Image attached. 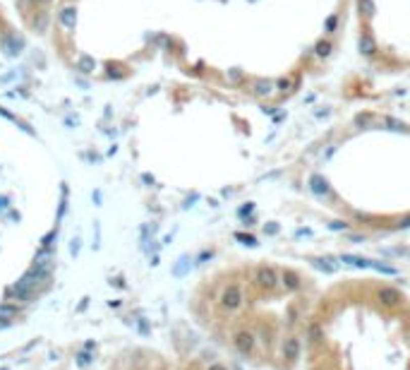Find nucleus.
Listing matches in <instances>:
<instances>
[{
  "instance_id": "f257e3e1",
  "label": "nucleus",
  "mask_w": 410,
  "mask_h": 370,
  "mask_svg": "<svg viewBox=\"0 0 410 370\" xmlns=\"http://www.w3.org/2000/svg\"><path fill=\"white\" fill-rule=\"evenodd\" d=\"M319 293L307 269L245 260L201 279L190 310L197 327L240 368L300 370Z\"/></svg>"
},
{
  "instance_id": "f03ea898",
  "label": "nucleus",
  "mask_w": 410,
  "mask_h": 370,
  "mask_svg": "<svg viewBox=\"0 0 410 370\" xmlns=\"http://www.w3.org/2000/svg\"><path fill=\"white\" fill-rule=\"evenodd\" d=\"M307 188L346 224L367 231L410 226V123L367 113L314 149Z\"/></svg>"
},
{
  "instance_id": "7ed1b4c3",
  "label": "nucleus",
  "mask_w": 410,
  "mask_h": 370,
  "mask_svg": "<svg viewBox=\"0 0 410 370\" xmlns=\"http://www.w3.org/2000/svg\"><path fill=\"white\" fill-rule=\"evenodd\" d=\"M300 370H410V293L377 277L321 288Z\"/></svg>"
},
{
  "instance_id": "20e7f679",
  "label": "nucleus",
  "mask_w": 410,
  "mask_h": 370,
  "mask_svg": "<svg viewBox=\"0 0 410 370\" xmlns=\"http://www.w3.org/2000/svg\"><path fill=\"white\" fill-rule=\"evenodd\" d=\"M110 370H245L226 361H214L209 356L178 358L158 349H132L110 365Z\"/></svg>"
}]
</instances>
